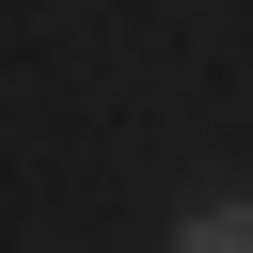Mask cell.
<instances>
[{"label":"cell","mask_w":253,"mask_h":253,"mask_svg":"<svg viewBox=\"0 0 253 253\" xmlns=\"http://www.w3.org/2000/svg\"><path fill=\"white\" fill-rule=\"evenodd\" d=\"M174 253H253V190H206V206H174Z\"/></svg>","instance_id":"obj_1"}]
</instances>
